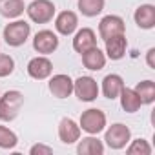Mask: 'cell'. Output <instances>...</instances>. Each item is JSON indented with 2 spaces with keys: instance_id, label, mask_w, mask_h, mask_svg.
Returning <instances> with one entry per match:
<instances>
[{
  "instance_id": "6da1fadb",
  "label": "cell",
  "mask_w": 155,
  "mask_h": 155,
  "mask_svg": "<svg viewBox=\"0 0 155 155\" xmlns=\"http://www.w3.org/2000/svg\"><path fill=\"white\" fill-rule=\"evenodd\" d=\"M24 106V95L18 90H9L0 97V120L11 122L18 117Z\"/></svg>"
},
{
  "instance_id": "7a4b0ae2",
  "label": "cell",
  "mask_w": 155,
  "mask_h": 155,
  "mask_svg": "<svg viewBox=\"0 0 155 155\" xmlns=\"http://www.w3.org/2000/svg\"><path fill=\"white\" fill-rule=\"evenodd\" d=\"M31 35V24L26 22V20H18L15 18L13 22L6 24L4 28V40L8 46L11 48H20L26 44V40L29 38Z\"/></svg>"
},
{
  "instance_id": "3957f363",
  "label": "cell",
  "mask_w": 155,
  "mask_h": 155,
  "mask_svg": "<svg viewBox=\"0 0 155 155\" xmlns=\"http://www.w3.org/2000/svg\"><path fill=\"white\" fill-rule=\"evenodd\" d=\"M79 126L82 131H86L88 135H99L101 131H104V128L108 126L106 122V113L99 108H90L86 111H82Z\"/></svg>"
},
{
  "instance_id": "277c9868",
  "label": "cell",
  "mask_w": 155,
  "mask_h": 155,
  "mask_svg": "<svg viewBox=\"0 0 155 155\" xmlns=\"http://www.w3.org/2000/svg\"><path fill=\"white\" fill-rule=\"evenodd\" d=\"M104 130H106L104 142L111 150H122L131 140V130L122 122H115V124H111V126H108Z\"/></svg>"
},
{
  "instance_id": "5b68a950",
  "label": "cell",
  "mask_w": 155,
  "mask_h": 155,
  "mask_svg": "<svg viewBox=\"0 0 155 155\" xmlns=\"http://www.w3.org/2000/svg\"><path fill=\"white\" fill-rule=\"evenodd\" d=\"M55 4L51 0H33L29 6H26V13L31 22L35 24H48L55 17Z\"/></svg>"
},
{
  "instance_id": "8992f818",
  "label": "cell",
  "mask_w": 155,
  "mask_h": 155,
  "mask_svg": "<svg viewBox=\"0 0 155 155\" xmlns=\"http://www.w3.org/2000/svg\"><path fill=\"white\" fill-rule=\"evenodd\" d=\"M73 93L82 102H93L99 97L101 88H99V82L93 77L84 75V77H79L77 81H73Z\"/></svg>"
},
{
  "instance_id": "52a82bcc",
  "label": "cell",
  "mask_w": 155,
  "mask_h": 155,
  "mask_svg": "<svg viewBox=\"0 0 155 155\" xmlns=\"http://www.w3.org/2000/svg\"><path fill=\"white\" fill-rule=\"evenodd\" d=\"M58 48V37L51 29H40L33 37V49L38 55H51Z\"/></svg>"
},
{
  "instance_id": "ba28073f",
  "label": "cell",
  "mask_w": 155,
  "mask_h": 155,
  "mask_svg": "<svg viewBox=\"0 0 155 155\" xmlns=\"http://www.w3.org/2000/svg\"><path fill=\"white\" fill-rule=\"evenodd\" d=\"M28 75L35 81H46L51 77L53 73V62L48 58V55H38V57H33L29 62H28Z\"/></svg>"
},
{
  "instance_id": "9c48e42d",
  "label": "cell",
  "mask_w": 155,
  "mask_h": 155,
  "mask_svg": "<svg viewBox=\"0 0 155 155\" xmlns=\"http://www.w3.org/2000/svg\"><path fill=\"white\" fill-rule=\"evenodd\" d=\"M126 33V24L119 15H106L99 22V37L102 40H108L115 35H124Z\"/></svg>"
},
{
  "instance_id": "30bf717a",
  "label": "cell",
  "mask_w": 155,
  "mask_h": 155,
  "mask_svg": "<svg viewBox=\"0 0 155 155\" xmlns=\"http://www.w3.org/2000/svg\"><path fill=\"white\" fill-rule=\"evenodd\" d=\"M49 93L57 99H68L73 93V79L66 73H57L53 77H49L48 82Z\"/></svg>"
},
{
  "instance_id": "8fae6325",
  "label": "cell",
  "mask_w": 155,
  "mask_h": 155,
  "mask_svg": "<svg viewBox=\"0 0 155 155\" xmlns=\"http://www.w3.org/2000/svg\"><path fill=\"white\" fill-rule=\"evenodd\" d=\"M79 28V17L77 13L66 9V11H60L57 17H55V29L57 33H60L62 37H69L77 31Z\"/></svg>"
},
{
  "instance_id": "7c38bea8",
  "label": "cell",
  "mask_w": 155,
  "mask_h": 155,
  "mask_svg": "<svg viewBox=\"0 0 155 155\" xmlns=\"http://www.w3.org/2000/svg\"><path fill=\"white\" fill-rule=\"evenodd\" d=\"M81 133H82L81 126L77 124L73 119H69V117H64L58 122V139L64 144H75L81 139Z\"/></svg>"
},
{
  "instance_id": "4fadbf2b",
  "label": "cell",
  "mask_w": 155,
  "mask_h": 155,
  "mask_svg": "<svg viewBox=\"0 0 155 155\" xmlns=\"http://www.w3.org/2000/svg\"><path fill=\"white\" fill-rule=\"evenodd\" d=\"M95 46H97V35H95V31L91 28H82V29H79L75 33V37H73V49L77 53L82 55L84 51H88V49H91Z\"/></svg>"
},
{
  "instance_id": "5bb4252c",
  "label": "cell",
  "mask_w": 155,
  "mask_h": 155,
  "mask_svg": "<svg viewBox=\"0 0 155 155\" xmlns=\"http://www.w3.org/2000/svg\"><path fill=\"white\" fill-rule=\"evenodd\" d=\"M104 42H106V49H104L106 58H110V60H120V58H124L126 49H128L126 35H115V37L108 38Z\"/></svg>"
},
{
  "instance_id": "9a60e30c",
  "label": "cell",
  "mask_w": 155,
  "mask_h": 155,
  "mask_svg": "<svg viewBox=\"0 0 155 155\" xmlns=\"http://www.w3.org/2000/svg\"><path fill=\"white\" fill-rule=\"evenodd\" d=\"M122 88H124V79H122L120 75H117V73H110V75H106L104 79H102L101 90H102V95L106 99H110V101L119 99Z\"/></svg>"
},
{
  "instance_id": "2e32d148",
  "label": "cell",
  "mask_w": 155,
  "mask_h": 155,
  "mask_svg": "<svg viewBox=\"0 0 155 155\" xmlns=\"http://www.w3.org/2000/svg\"><path fill=\"white\" fill-rule=\"evenodd\" d=\"M133 20L140 29H153L155 28V6L140 4L133 13Z\"/></svg>"
},
{
  "instance_id": "e0dca14e",
  "label": "cell",
  "mask_w": 155,
  "mask_h": 155,
  "mask_svg": "<svg viewBox=\"0 0 155 155\" xmlns=\"http://www.w3.org/2000/svg\"><path fill=\"white\" fill-rule=\"evenodd\" d=\"M81 57H82L84 68H88L90 71H101V69L106 66V60H108V58H106V53H104L102 49H99V46H95V48L84 51Z\"/></svg>"
},
{
  "instance_id": "ac0fdd59",
  "label": "cell",
  "mask_w": 155,
  "mask_h": 155,
  "mask_svg": "<svg viewBox=\"0 0 155 155\" xmlns=\"http://www.w3.org/2000/svg\"><path fill=\"white\" fill-rule=\"evenodd\" d=\"M77 153L79 155H102L104 153V142L97 135H88L82 140H77Z\"/></svg>"
},
{
  "instance_id": "d6986e66",
  "label": "cell",
  "mask_w": 155,
  "mask_h": 155,
  "mask_svg": "<svg viewBox=\"0 0 155 155\" xmlns=\"http://www.w3.org/2000/svg\"><path fill=\"white\" fill-rule=\"evenodd\" d=\"M119 99H120V106H122V110L126 111V113H135V111H139L140 110V106H142V102H140V97L137 95V91L133 90V88H122V91H120V95H119Z\"/></svg>"
},
{
  "instance_id": "ffe728a7",
  "label": "cell",
  "mask_w": 155,
  "mask_h": 155,
  "mask_svg": "<svg viewBox=\"0 0 155 155\" xmlns=\"http://www.w3.org/2000/svg\"><path fill=\"white\" fill-rule=\"evenodd\" d=\"M26 11L24 0H0V15L4 18L15 20L18 17H22Z\"/></svg>"
},
{
  "instance_id": "44dd1931",
  "label": "cell",
  "mask_w": 155,
  "mask_h": 155,
  "mask_svg": "<svg viewBox=\"0 0 155 155\" xmlns=\"http://www.w3.org/2000/svg\"><path fill=\"white\" fill-rule=\"evenodd\" d=\"M104 0H77V8L84 17H97L104 11Z\"/></svg>"
},
{
  "instance_id": "7402d4cb",
  "label": "cell",
  "mask_w": 155,
  "mask_h": 155,
  "mask_svg": "<svg viewBox=\"0 0 155 155\" xmlns=\"http://www.w3.org/2000/svg\"><path fill=\"white\" fill-rule=\"evenodd\" d=\"M133 90H135L137 95L140 97L142 106L155 102V82H153V81H150V79H148V81H140Z\"/></svg>"
},
{
  "instance_id": "603a6c76",
  "label": "cell",
  "mask_w": 155,
  "mask_h": 155,
  "mask_svg": "<svg viewBox=\"0 0 155 155\" xmlns=\"http://www.w3.org/2000/svg\"><path fill=\"white\" fill-rule=\"evenodd\" d=\"M126 153L128 155H150L151 153V146L146 139H133L128 142L126 146Z\"/></svg>"
},
{
  "instance_id": "cb8c5ba5",
  "label": "cell",
  "mask_w": 155,
  "mask_h": 155,
  "mask_svg": "<svg viewBox=\"0 0 155 155\" xmlns=\"http://www.w3.org/2000/svg\"><path fill=\"white\" fill-rule=\"evenodd\" d=\"M18 144V137L13 130H9L8 126L0 124V148L2 150H13Z\"/></svg>"
},
{
  "instance_id": "d4e9b609",
  "label": "cell",
  "mask_w": 155,
  "mask_h": 155,
  "mask_svg": "<svg viewBox=\"0 0 155 155\" xmlns=\"http://www.w3.org/2000/svg\"><path fill=\"white\" fill-rule=\"evenodd\" d=\"M13 71H15V58L11 55L0 53V79L9 77Z\"/></svg>"
},
{
  "instance_id": "484cf974",
  "label": "cell",
  "mask_w": 155,
  "mask_h": 155,
  "mask_svg": "<svg viewBox=\"0 0 155 155\" xmlns=\"http://www.w3.org/2000/svg\"><path fill=\"white\" fill-rule=\"evenodd\" d=\"M51 153H53V148L42 142H37L29 148V155H51Z\"/></svg>"
},
{
  "instance_id": "4316f807",
  "label": "cell",
  "mask_w": 155,
  "mask_h": 155,
  "mask_svg": "<svg viewBox=\"0 0 155 155\" xmlns=\"http://www.w3.org/2000/svg\"><path fill=\"white\" fill-rule=\"evenodd\" d=\"M146 64H148V68L155 69V48L148 49V53H146Z\"/></svg>"
}]
</instances>
